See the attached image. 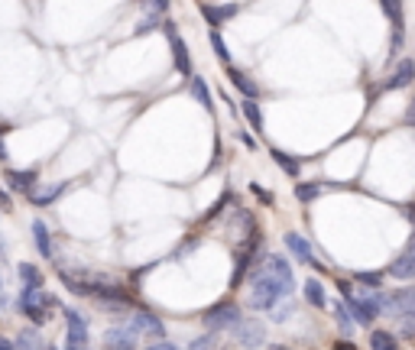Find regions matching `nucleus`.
Returning <instances> with one entry per match:
<instances>
[{
  "label": "nucleus",
  "mask_w": 415,
  "mask_h": 350,
  "mask_svg": "<svg viewBox=\"0 0 415 350\" xmlns=\"http://www.w3.org/2000/svg\"><path fill=\"white\" fill-rule=\"evenodd\" d=\"M289 292H292V285H289V283H283V279H276V276L263 273V269H256L253 292H250V308H256V312H273L276 305L283 302Z\"/></svg>",
  "instance_id": "nucleus-1"
},
{
  "label": "nucleus",
  "mask_w": 415,
  "mask_h": 350,
  "mask_svg": "<svg viewBox=\"0 0 415 350\" xmlns=\"http://www.w3.org/2000/svg\"><path fill=\"white\" fill-rule=\"evenodd\" d=\"M62 283L72 289V292L78 295H97V299H104V295H111V299H120V285L113 283V279H107V276H95V273H65L62 269Z\"/></svg>",
  "instance_id": "nucleus-2"
},
{
  "label": "nucleus",
  "mask_w": 415,
  "mask_h": 350,
  "mask_svg": "<svg viewBox=\"0 0 415 350\" xmlns=\"http://www.w3.org/2000/svg\"><path fill=\"white\" fill-rule=\"evenodd\" d=\"M49 295L39 289V285H26V292H23V299H19V308L33 318L36 324H46L49 321Z\"/></svg>",
  "instance_id": "nucleus-3"
},
{
  "label": "nucleus",
  "mask_w": 415,
  "mask_h": 350,
  "mask_svg": "<svg viewBox=\"0 0 415 350\" xmlns=\"http://www.w3.org/2000/svg\"><path fill=\"white\" fill-rule=\"evenodd\" d=\"M237 321H240V308H237L234 302L214 305V308L205 315V324L211 328V331H230Z\"/></svg>",
  "instance_id": "nucleus-4"
},
{
  "label": "nucleus",
  "mask_w": 415,
  "mask_h": 350,
  "mask_svg": "<svg viewBox=\"0 0 415 350\" xmlns=\"http://www.w3.org/2000/svg\"><path fill=\"white\" fill-rule=\"evenodd\" d=\"M162 33H166V39H169V49H172V58H175V68H179L182 75H191L189 46H185V39L179 36V29L172 26V23H166V26H162Z\"/></svg>",
  "instance_id": "nucleus-5"
},
{
  "label": "nucleus",
  "mask_w": 415,
  "mask_h": 350,
  "mask_svg": "<svg viewBox=\"0 0 415 350\" xmlns=\"http://www.w3.org/2000/svg\"><path fill=\"white\" fill-rule=\"evenodd\" d=\"M234 334H237V341L244 344V347H260L263 337H266L263 324L253 321V318H240V321L234 324Z\"/></svg>",
  "instance_id": "nucleus-6"
},
{
  "label": "nucleus",
  "mask_w": 415,
  "mask_h": 350,
  "mask_svg": "<svg viewBox=\"0 0 415 350\" xmlns=\"http://www.w3.org/2000/svg\"><path fill=\"white\" fill-rule=\"evenodd\" d=\"M65 324H68V347H72V350H81V347H85V341H88L85 318L68 308V312H65Z\"/></svg>",
  "instance_id": "nucleus-7"
},
{
  "label": "nucleus",
  "mask_w": 415,
  "mask_h": 350,
  "mask_svg": "<svg viewBox=\"0 0 415 350\" xmlns=\"http://www.w3.org/2000/svg\"><path fill=\"white\" fill-rule=\"evenodd\" d=\"M389 276H396V279H415V240L396 256V260H393Z\"/></svg>",
  "instance_id": "nucleus-8"
},
{
  "label": "nucleus",
  "mask_w": 415,
  "mask_h": 350,
  "mask_svg": "<svg viewBox=\"0 0 415 350\" xmlns=\"http://www.w3.org/2000/svg\"><path fill=\"white\" fill-rule=\"evenodd\" d=\"M412 81H415V62L412 58H402L396 65V72H393V78L386 81V88L396 91V88H406V85H412Z\"/></svg>",
  "instance_id": "nucleus-9"
},
{
  "label": "nucleus",
  "mask_w": 415,
  "mask_h": 350,
  "mask_svg": "<svg viewBox=\"0 0 415 350\" xmlns=\"http://www.w3.org/2000/svg\"><path fill=\"white\" fill-rule=\"evenodd\" d=\"M104 344H107V350H133V331L111 328V331L104 334Z\"/></svg>",
  "instance_id": "nucleus-10"
},
{
  "label": "nucleus",
  "mask_w": 415,
  "mask_h": 350,
  "mask_svg": "<svg viewBox=\"0 0 415 350\" xmlns=\"http://www.w3.org/2000/svg\"><path fill=\"white\" fill-rule=\"evenodd\" d=\"M133 331L156 334V337H159V334H162V321L156 318V315H150V312H136V315H133Z\"/></svg>",
  "instance_id": "nucleus-11"
},
{
  "label": "nucleus",
  "mask_w": 415,
  "mask_h": 350,
  "mask_svg": "<svg viewBox=\"0 0 415 350\" xmlns=\"http://www.w3.org/2000/svg\"><path fill=\"white\" fill-rule=\"evenodd\" d=\"M227 78L234 81V88H237V91H240L244 97H253V101H256V95H260V88H256L253 81H250V78H246L244 72H240V68H227Z\"/></svg>",
  "instance_id": "nucleus-12"
},
{
  "label": "nucleus",
  "mask_w": 415,
  "mask_h": 350,
  "mask_svg": "<svg viewBox=\"0 0 415 350\" xmlns=\"http://www.w3.org/2000/svg\"><path fill=\"white\" fill-rule=\"evenodd\" d=\"M7 185H13V191H33V185H36V172H13L7 169Z\"/></svg>",
  "instance_id": "nucleus-13"
},
{
  "label": "nucleus",
  "mask_w": 415,
  "mask_h": 350,
  "mask_svg": "<svg viewBox=\"0 0 415 350\" xmlns=\"http://www.w3.org/2000/svg\"><path fill=\"white\" fill-rule=\"evenodd\" d=\"M285 244H289V250H292L302 263H315V256H311V246H308V240H305L302 234H289L285 237Z\"/></svg>",
  "instance_id": "nucleus-14"
},
{
  "label": "nucleus",
  "mask_w": 415,
  "mask_h": 350,
  "mask_svg": "<svg viewBox=\"0 0 415 350\" xmlns=\"http://www.w3.org/2000/svg\"><path fill=\"white\" fill-rule=\"evenodd\" d=\"M389 308H393V312H415V289L393 292L389 295Z\"/></svg>",
  "instance_id": "nucleus-15"
},
{
  "label": "nucleus",
  "mask_w": 415,
  "mask_h": 350,
  "mask_svg": "<svg viewBox=\"0 0 415 350\" xmlns=\"http://www.w3.org/2000/svg\"><path fill=\"white\" fill-rule=\"evenodd\" d=\"M189 91H191V97H195V101L205 107V111H214V101H211V95H208L205 78H191V81H189Z\"/></svg>",
  "instance_id": "nucleus-16"
},
{
  "label": "nucleus",
  "mask_w": 415,
  "mask_h": 350,
  "mask_svg": "<svg viewBox=\"0 0 415 350\" xmlns=\"http://www.w3.org/2000/svg\"><path fill=\"white\" fill-rule=\"evenodd\" d=\"M305 299H308L315 308H324V305H328V295H324L318 279H308V283H305Z\"/></svg>",
  "instance_id": "nucleus-17"
},
{
  "label": "nucleus",
  "mask_w": 415,
  "mask_h": 350,
  "mask_svg": "<svg viewBox=\"0 0 415 350\" xmlns=\"http://www.w3.org/2000/svg\"><path fill=\"white\" fill-rule=\"evenodd\" d=\"M240 111H244V117L250 120V127H253V130H263V114H260V107H256L253 97H244Z\"/></svg>",
  "instance_id": "nucleus-18"
},
{
  "label": "nucleus",
  "mask_w": 415,
  "mask_h": 350,
  "mask_svg": "<svg viewBox=\"0 0 415 350\" xmlns=\"http://www.w3.org/2000/svg\"><path fill=\"white\" fill-rule=\"evenodd\" d=\"M370 350H399V344L389 331H373L370 334Z\"/></svg>",
  "instance_id": "nucleus-19"
},
{
  "label": "nucleus",
  "mask_w": 415,
  "mask_h": 350,
  "mask_svg": "<svg viewBox=\"0 0 415 350\" xmlns=\"http://www.w3.org/2000/svg\"><path fill=\"white\" fill-rule=\"evenodd\" d=\"M33 237H36V246H39V253L49 256L52 253V244H49V228L42 224V221H33Z\"/></svg>",
  "instance_id": "nucleus-20"
},
{
  "label": "nucleus",
  "mask_w": 415,
  "mask_h": 350,
  "mask_svg": "<svg viewBox=\"0 0 415 350\" xmlns=\"http://www.w3.org/2000/svg\"><path fill=\"white\" fill-rule=\"evenodd\" d=\"M237 13V7H224V10H217V7H205V17L211 26H221L224 19H230Z\"/></svg>",
  "instance_id": "nucleus-21"
},
{
  "label": "nucleus",
  "mask_w": 415,
  "mask_h": 350,
  "mask_svg": "<svg viewBox=\"0 0 415 350\" xmlns=\"http://www.w3.org/2000/svg\"><path fill=\"white\" fill-rule=\"evenodd\" d=\"M13 350H46V347H42V341L36 337V331H23Z\"/></svg>",
  "instance_id": "nucleus-22"
},
{
  "label": "nucleus",
  "mask_w": 415,
  "mask_h": 350,
  "mask_svg": "<svg viewBox=\"0 0 415 350\" xmlns=\"http://www.w3.org/2000/svg\"><path fill=\"white\" fill-rule=\"evenodd\" d=\"M211 49L217 52V58H221L224 65H230V49L224 46V39H221V33H217V29H211Z\"/></svg>",
  "instance_id": "nucleus-23"
},
{
  "label": "nucleus",
  "mask_w": 415,
  "mask_h": 350,
  "mask_svg": "<svg viewBox=\"0 0 415 350\" xmlns=\"http://www.w3.org/2000/svg\"><path fill=\"white\" fill-rule=\"evenodd\" d=\"M68 185H52V189L49 191H42V195H39V191H29V198L36 201V205H49V201L52 198H58V195H62V191H65Z\"/></svg>",
  "instance_id": "nucleus-24"
},
{
  "label": "nucleus",
  "mask_w": 415,
  "mask_h": 350,
  "mask_svg": "<svg viewBox=\"0 0 415 350\" xmlns=\"http://www.w3.org/2000/svg\"><path fill=\"white\" fill-rule=\"evenodd\" d=\"M396 324L406 337H412L415 334V312H396Z\"/></svg>",
  "instance_id": "nucleus-25"
},
{
  "label": "nucleus",
  "mask_w": 415,
  "mask_h": 350,
  "mask_svg": "<svg viewBox=\"0 0 415 350\" xmlns=\"http://www.w3.org/2000/svg\"><path fill=\"white\" fill-rule=\"evenodd\" d=\"M273 159L279 162V166H283V169L289 172V175H299V162H295L292 156H289V152H283V150H273Z\"/></svg>",
  "instance_id": "nucleus-26"
},
{
  "label": "nucleus",
  "mask_w": 415,
  "mask_h": 350,
  "mask_svg": "<svg viewBox=\"0 0 415 350\" xmlns=\"http://www.w3.org/2000/svg\"><path fill=\"white\" fill-rule=\"evenodd\" d=\"M19 276H23V283H26V285H42V279H39V273H36V266L23 263V266H19Z\"/></svg>",
  "instance_id": "nucleus-27"
},
{
  "label": "nucleus",
  "mask_w": 415,
  "mask_h": 350,
  "mask_svg": "<svg viewBox=\"0 0 415 350\" xmlns=\"http://www.w3.org/2000/svg\"><path fill=\"white\" fill-rule=\"evenodd\" d=\"M295 195H299L302 201L318 198V185H299V189H295Z\"/></svg>",
  "instance_id": "nucleus-28"
},
{
  "label": "nucleus",
  "mask_w": 415,
  "mask_h": 350,
  "mask_svg": "<svg viewBox=\"0 0 415 350\" xmlns=\"http://www.w3.org/2000/svg\"><path fill=\"white\" fill-rule=\"evenodd\" d=\"M338 324L344 334H350V318H347V308H344V305H338Z\"/></svg>",
  "instance_id": "nucleus-29"
},
{
  "label": "nucleus",
  "mask_w": 415,
  "mask_h": 350,
  "mask_svg": "<svg viewBox=\"0 0 415 350\" xmlns=\"http://www.w3.org/2000/svg\"><path fill=\"white\" fill-rule=\"evenodd\" d=\"M357 279H360V283H367L370 289H377V285H379V279H383V276H379V273H357Z\"/></svg>",
  "instance_id": "nucleus-30"
},
{
  "label": "nucleus",
  "mask_w": 415,
  "mask_h": 350,
  "mask_svg": "<svg viewBox=\"0 0 415 350\" xmlns=\"http://www.w3.org/2000/svg\"><path fill=\"white\" fill-rule=\"evenodd\" d=\"M211 347H214V337H211V334H208V337H198V341L191 344L189 350H211Z\"/></svg>",
  "instance_id": "nucleus-31"
},
{
  "label": "nucleus",
  "mask_w": 415,
  "mask_h": 350,
  "mask_svg": "<svg viewBox=\"0 0 415 350\" xmlns=\"http://www.w3.org/2000/svg\"><path fill=\"white\" fill-rule=\"evenodd\" d=\"M150 10L152 13H166V10H169V0H150Z\"/></svg>",
  "instance_id": "nucleus-32"
},
{
  "label": "nucleus",
  "mask_w": 415,
  "mask_h": 350,
  "mask_svg": "<svg viewBox=\"0 0 415 350\" xmlns=\"http://www.w3.org/2000/svg\"><path fill=\"white\" fill-rule=\"evenodd\" d=\"M406 123L409 127H415V97H412V104L406 107Z\"/></svg>",
  "instance_id": "nucleus-33"
},
{
  "label": "nucleus",
  "mask_w": 415,
  "mask_h": 350,
  "mask_svg": "<svg viewBox=\"0 0 415 350\" xmlns=\"http://www.w3.org/2000/svg\"><path fill=\"white\" fill-rule=\"evenodd\" d=\"M146 350H179L175 344H152V347H146Z\"/></svg>",
  "instance_id": "nucleus-34"
},
{
  "label": "nucleus",
  "mask_w": 415,
  "mask_h": 350,
  "mask_svg": "<svg viewBox=\"0 0 415 350\" xmlns=\"http://www.w3.org/2000/svg\"><path fill=\"white\" fill-rule=\"evenodd\" d=\"M0 350H13V344H10L7 337H0Z\"/></svg>",
  "instance_id": "nucleus-35"
},
{
  "label": "nucleus",
  "mask_w": 415,
  "mask_h": 350,
  "mask_svg": "<svg viewBox=\"0 0 415 350\" xmlns=\"http://www.w3.org/2000/svg\"><path fill=\"white\" fill-rule=\"evenodd\" d=\"M338 350H357V347H354V344H347V341H340V344H338Z\"/></svg>",
  "instance_id": "nucleus-36"
},
{
  "label": "nucleus",
  "mask_w": 415,
  "mask_h": 350,
  "mask_svg": "<svg viewBox=\"0 0 415 350\" xmlns=\"http://www.w3.org/2000/svg\"><path fill=\"white\" fill-rule=\"evenodd\" d=\"M0 159H3V143H0Z\"/></svg>",
  "instance_id": "nucleus-37"
},
{
  "label": "nucleus",
  "mask_w": 415,
  "mask_h": 350,
  "mask_svg": "<svg viewBox=\"0 0 415 350\" xmlns=\"http://www.w3.org/2000/svg\"><path fill=\"white\" fill-rule=\"evenodd\" d=\"M273 350H289V347H273Z\"/></svg>",
  "instance_id": "nucleus-38"
}]
</instances>
